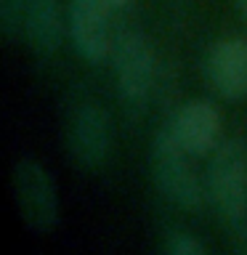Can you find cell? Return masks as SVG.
I'll return each mask as SVG.
<instances>
[{
  "label": "cell",
  "mask_w": 247,
  "mask_h": 255,
  "mask_svg": "<svg viewBox=\"0 0 247 255\" xmlns=\"http://www.w3.org/2000/svg\"><path fill=\"white\" fill-rule=\"evenodd\" d=\"M29 0H0V32L8 43H13L16 35L24 27V16H27Z\"/></svg>",
  "instance_id": "cell-10"
},
{
  "label": "cell",
  "mask_w": 247,
  "mask_h": 255,
  "mask_svg": "<svg viewBox=\"0 0 247 255\" xmlns=\"http://www.w3.org/2000/svg\"><path fill=\"white\" fill-rule=\"evenodd\" d=\"M207 191L215 207L234 229H247V154L237 141H226L213 151L207 167Z\"/></svg>",
  "instance_id": "cell-2"
},
{
  "label": "cell",
  "mask_w": 247,
  "mask_h": 255,
  "mask_svg": "<svg viewBox=\"0 0 247 255\" xmlns=\"http://www.w3.org/2000/svg\"><path fill=\"white\" fill-rule=\"evenodd\" d=\"M170 130L191 157H205L221 146V115L205 99L183 104L178 115L173 117Z\"/></svg>",
  "instance_id": "cell-7"
},
{
  "label": "cell",
  "mask_w": 247,
  "mask_h": 255,
  "mask_svg": "<svg viewBox=\"0 0 247 255\" xmlns=\"http://www.w3.org/2000/svg\"><path fill=\"white\" fill-rule=\"evenodd\" d=\"M115 77H117V93L127 112L143 109L151 80H154V59L146 37L138 32H123L115 43Z\"/></svg>",
  "instance_id": "cell-4"
},
{
  "label": "cell",
  "mask_w": 247,
  "mask_h": 255,
  "mask_svg": "<svg viewBox=\"0 0 247 255\" xmlns=\"http://www.w3.org/2000/svg\"><path fill=\"white\" fill-rule=\"evenodd\" d=\"M189 157L191 154L178 143L170 125L157 133L154 149H151V170H154V181L159 191L173 205L186 207V210H197L205 199V191L197 173L191 170Z\"/></svg>",
  "instance_id": "cell-3"
},
{
  "label": "cell",
  "mask_w": 247,
  "mask_h": 255,
  "mask_svg": "<svg viewBox=\"0 0 247 255\" xmlns=\"http://www.w3.org/2000/svg\"><path fill=\"white\" fill-rule=\"evenodd\" d=\"M107 3H109L112 8H125L127 3H130V0H107Z\"/></svg>",
  "instance_id": "cell-12"
},
{
  "label": "cell",
  "mask_w": 247,
  "mask_h": 255,
  "mask_svg": "<svg viewBox=\"0 0 247 255\" xmlns=\"http://www.w3.org/2000/svg\"><path fill=\"white\" fill-rule=\"evenodd\" d=\"M207 80L229 101L247 99V40L226 37L213 45L207 56Z\"/></svg>",
  "instance_id": "cell-8"
},
{
  "label": "cell",
  "mask_w": 247,
  "mask_h": 255,
  "mask_svg": "<svg viewBox=\"0 0 247 255\" xmlns=\"http://www.w3.org/2000/svg\"><path fill=\"white\" fill-rule=\"evenodd\" d=\"M237 5H239V13H242L245 21H247V0H237Z\"/></svg>",
  "instance_id": "cell-13"
},
{
  "label": "cell",
  "mask_w": 247,
  "mask_h": 255,
  "mask_svg": "<svg viewBox=\"0 0 247 255\" xmlns=\"http://www.w3.org/2000/svg\"><path fill=\"white\" fill-rule=\"evenodd\" d=\"M107 0H69V32L77 53L91 64H101L112 51Z\"/></svg>",
  "instance_id": "cell-5"
},
{
  "label": "cell",
  "mask_w": 247,
  "mask_h": 255,
  "mask_svg": "<svg viewBox=\"0 0 247 255\" xmlns=\"http://www.w3.org/2000/svg\"><path fill=\"white\" fill-rule=\"evenodd\" d=\"M109 117L99 104H83L69 120V154L80 167H99L109 154Z\"/></svg>",
  "instance_id": "cell-6"
},
{
  "label": "cell",
  "mask_w": 247,
  "mask_h": 255,
  "mask_svg": "<svg viewBox=\"0 0 247 255\" xmlns=\"http://www.w3.org/2000/svg\"><path fill=\"white\" fill-rule=\"evenodd\" d=\"M11 189H13V205L24 226L37 231V234H48L59 223V191H56V181L48 173V167L37 159H19L13 165L11 175Z\"/></svg>",
  "instance_id": "cell-1"
},
{
  "label": "cell",
  "mask_w": 247,
  "mask_h": 255,
  "mask_svg": "<svg viewBox=\"0 0 247 255\" xmlns=\"http://www.w3.org/2000/svg\"><path fill=\"white\" fill-rule=\"evenodd\" d=\"M61 3L59 0H29L24 16V32L32 51L40 56H51L61 45Z\"/></svg>",
  "instance_id": "cell-9"
},
{
  "label": "cell",
  "mask_w": 247,
  "mask_h": 255,
  "mask_svg": "<svg viewBox=\"0 0 247 255\" xmlns=\"http://www.w3.org/2000/svg\"><path fill=\"white\" fill-rule=\"evenodd\" d=\"M167 255H207V250L191 234H173L167 242Z\"/></svg>",
  "instance_id": "cell-11"
}]
</instances>
